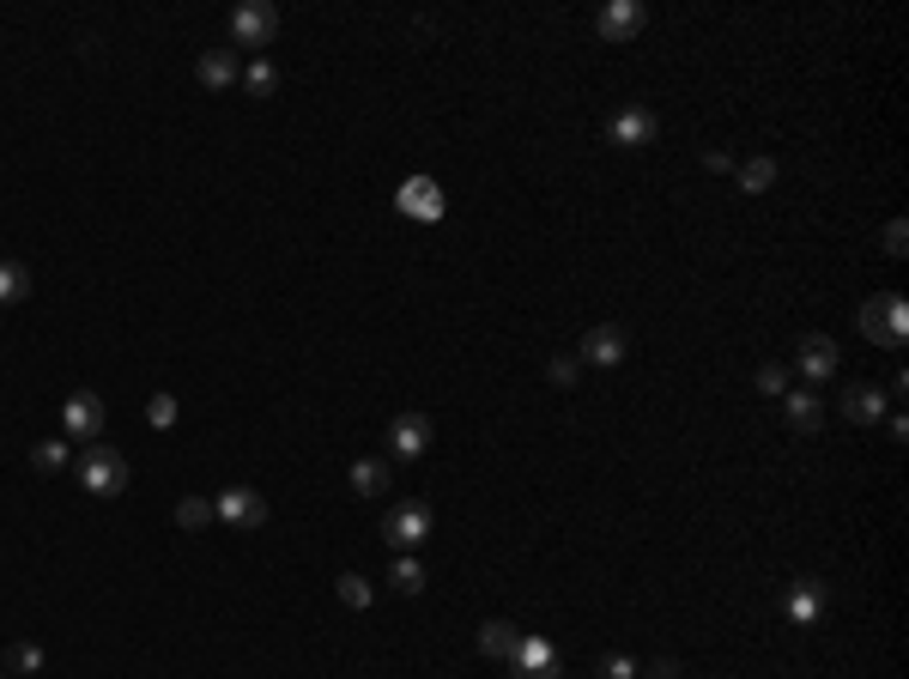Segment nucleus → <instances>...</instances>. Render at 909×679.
Instances as JSON below:
<instances>
[{
	"label": "nucleus",
	"instance_id": "nucleus-1",
	"mask_svg": "<svg viewBox=\"0 0 909 679\" xmlns=\"http://www.w3.org/2000/svg\"><path fill=\"white\" fill-rule=\"evenodd\" d=\"M128 480H134V468H128V456H122V449H110V444H85V456H79V485H85L91 497H116V492H128Z\"/></svg>",
	"mask_w": 909,
	"mask_h": 679
},
{
	"label": "nucleus",
	"instance_id": "nucleus-2",
	"mask_svg": "<svg viewBox=\"0 0 909 679\" xmlns=\"http://www.w3.org/2000/svg\"><path fill=\"white\" fill-rule=\"evenodd\" d=\"M861 334L873 340V346H904L909 340V310H904V298H891V291H879V298H867L861 303Z\"/></svg>",
	"mask_w": 909,
	"mask_h": 679
},
{
	"label": "nucleus",
	"instance_id": "nucleus-3",
	"mask_svg": "<svg viewBox=\"0 0 909 679\" xmlns=\"http://www.w3.org/2000/svg\"><path fill=\"white\" fill-rule=\"evenodd\" d=\"M231 37H237V49H267V43L279 37V7L243 0V7L231 13Z\"/></svg>",
	"mask_w": 909,
	"mask_h": 679
},
{
	"label": "nucleus",
	"instance_id": "nucleus-4",
	"mask_svg": "<svg viewBox=\"0 0 909 679\" xmlns=\"http://www.w3.org/2000/svg\"><path fill=\"white\" fill-rule=\"evenodd\" d=\"M382 540L401 552H418L430 540V509L425 504H394L389 516H382Z\"/></svg>",
	"mask_w": 909,
	"mask_h": 679
},
{
	"label": "nucleus",
	"instance_id": "nucleus-5",
	"mask_svg": "<svg viewBox=\"0 0 909 679\" xmlns=\"http://www.w3.org/2000/svg\"><path fill=\"white\" fill-rule=\"evenodd\" d=\"M61 431L79 437V444H97V431H104V401L91 389L67 394V413H61Z\"/></svg>",
	"mask_w": 909,
	"mask_h": 679
},
{
	"label": "nucleus",
	"instance_id": "nucleus-6",
	"mask_svg": "<svg viewBox=\"0 0 909 679\" xmlns=\"http://www.w3.org/2000/svg\"><path fill=\"white\" fill-rule=\"evenodd\" d=\"M212 509H219V522H231V528H261L267 522V497H261L255 485H231Z\"/></svg>",
	"mask_w": 909,
	"mask_h": 679
},
{
	"label": "nucleus",
	"instance_id": "nucleus-7",
	"mask_svg": "<svg viewBox=\"0 0 909 679\" xmlns=\"http://www.w3.org/2000/svg\"><path fill=\"white\" fill-rule=\"evenodd\" d=\"M430 449V418L425 413H401L389 425V456H401V461H418Z\"/></svg>",
	"mask_w": 909,
	"mask_h": 679
},
{
	"label": "nucleus",
	"instance_id": "nucleus-8",
	"mask_svg": "<svg viewBox=\"0 0 909 679\" xmlns=\"http://www.w3.org/2000/svg\"><path fill=\"white\" fill-rule=\"evenodd\" d=\"M624 353H631V334H624L619 322H600V327H588L583 334V358L588 365H619Z\"/></svg>",
	"mask_w": 909,
	"mask_h": 679
},
{
	"label": "nucleus",
	"instance_id": "nucleus-9",
	"mask_svg": "<svg viewBox=\"0 0 909 679\" xmlns=\"http://www.w3.org/2000/svg\"><path fill=\"white\" fill-rule=\"evenodd\" d=\"M643 19H649V13H643L636 0H612V7H600L595 31H600V37H607V43H631L636 31H643Z\"/></svg>",
	"mask_w": 909,
	"mask_h": 679
},
{
	"label": "nucleus",
	"instance_id": "nucleus-10",
	"mask_svg": "<svg viewBox=\"0 0 909 679\" xmlns=\"http://www.w3.org/2000/svg\"><path fill=\"white\" fill-rule=\"evenodd\" d=\"M394 207H401L406 219H442V188L430 183V176H413V183H401Z\"/></svg>",
	"mask_w": 909,
	"mask_h": 679
},
{
	"label": "nucleus",
	"instance_id": "nucleus-11",
	"mask_svg": "<svg viewBox=\"0 0 909 679\" xmlns=\"http://www.w3.org/2000/svg\"><path fill=\"white\" fill-rule=\"evenodd\" d=\"M655 128H661V122H655V110L631 104V110H619V116H612L607 134H612V146H649Z\"/></svg>",
	"mask_w": 909,
	"mask_h": 679
},
{
	"label": "nucleus",
	"instance_id": "nucleus-12",
	"mask_svg": "<svg viewBox=\"0 0 909 679\" xmlns=\"http://www.w3.org/2000/svg\"><path fill=\"white\" fill-rule=\"evenodd\" d=\"M885 401H891L885 389H873V382H855V389H843V418H849V425H879V418H885Z\"/></svg>",
	"mask_w": 909,
	"mask_h": 679
},
{
	"label": "nucleus",
	"instance_id": "nucleus-13",
	"mask_svg": "<svg viewBox=\"0 0 909 679\" xmlns=\"http://www.w3.org/2000/svg\"><path fill=\"white\" fill-rule=\"evenodd\" d=\"M195 73H200V85L225 92V85H237V79H243V49H207Z\"/></svg>",
	"mask_w": 909,
	"mask_h": 679
},
{
	"label": "nucleus",
	"instance_id": "nucleus-14",
	"mask_svg": "<svg viewBox=\"0 0 909 679\" xmlns=\"http://www.w3.org/2000/svg\"><path fill=\"white\" fill-rule=\"evenodd\" d=\"M521 649V631L509 625V619H485L480 625V655H492V661H516Z\"/></svg>",
	"mask_w": 909,
	"mask_h": 679
},
{
	"label": "nucleus",
	"instance_id": "nucleus-15",
	"mask_svg": "<svg viewBox=\"0 0 909 679\" xmlns=\"http://www.w3.org/2000/svg\"><path fill=\"white\" fill-rule=\"evenodd\" d=\"M801 370H806L813 382L837 377V346H831L825 334H806V340H801Z\"/></svg>",
	"mask_w": 909,
	"mask_h": 679
},
{
	"label": "nucleus",
	"instance_id": "nucleus-16",
	"mask_svg": "<svg viewBox=\"0 0 909 679\" xmlns=\"http://www.w3.org/2000/svg\"><path fill=\"white\" fill-rule=\"evenodd\" d=\"M782 413H789V431H801V437H813L818 425H825V406H818V394H782Z\"/></svg>",
	"mask_w": 909,
	"mask_h": 679
},
{
	"label": "nucleus",
	"instance_id": "nucleus-17",
	"mask_svg": "<svg viewBox=\"0 0 909 679\" xmlns=\"http://www.w3.org/2000/svg\"><path fill=\"white\" fill-rule=\"evenodd\" d=\"M818 601H825V583H818V576H801V588H794V601H789V619L794 625H813Z\"/></svg>",
	"mask_w": 909,
	"mask_h": 679
},
{
	"label": "nucleus",
	"instance_id": "nucleus-18",
	"mask_svg": "<svg viewBox=\"0 0 909 679\" xmlns=\"http://www.w3.org/2000/svg\"><path fill=\"white\" fill-rule=\"evenodd\" d=\"M389 461H358V468H352V492H358V497H382V492H389Z\"/></svg>",
	"mask_w": 909,
	"mask_h": 679
},
{
	"label": "nucleus",
	"instance_id": "nucleus-19",
	"mask_svg": "<svg viewBox=\"0 0 909 679\" xmlns=\"http://www.w3.org/2000/svg\"><path fill=\"white\" fill-rule=\"evenodd\" d=\"M516 674H540V667H559V655H552V643L545 637H521V649H516Z\"/></svg>",
	"mask_w": 909,
	"mask_h": 679
},
{
	"label": "nucleus",
	"instance_id": "nucleus-20",
	"mask_svg": "<svg viewBox=\"0 0 909 679\" xmlns=\"http://www.w3.org/2000/svg\"><path fill=\"white\" fill-rule=\"evenodd\" d=\"M25 298H31V267L0 262V303H25Z\"/></svg>",
	"mask_w": 909,
	"mask_h": 679
},
{
	"label": "nucleus",
	"instance_id": "nucleus-21",
	"mask_svg": "<svg viewBox=\"0 0 909 679\" xmlns=\"http://www.w3.org/2000/svg\"><path fill=\"white\" fill-rule=\"evenodd\" d=\"M770 183H776V158H746L740 164V188L746 195H764Z\"/></svg>",
	"mask_w": 909,
	"mask_h": 679
},
{
	"label": "nucleus",
	"instance_id": "nucleus-22",
	"mask_svg": "<svg viewBox=\"0 0 909 679\" xmlns=\"http://www.w3.org/2000/svg\"><path fill=\"white\" fill-rule=\"evenodd\" d=\"M243 85H249V97H273V92H279V67H273V61H249L243 67Z\"/></svg>",
	"mask_w": 909,
	"mask_h": 679
},
{
	"label": "nucleus",
	"instance_id": "nucleus-23",
	"mask_svg": "<svg viewBox=\"0 0 909 679\" xmlns=\"http://www.w3.org/2000/svg\"><path fill=\"white\" fill-rule=\"evenodd\" d=\"M176 522H182V528H207V522H219V509H212L207 497H182V504H176Z\"/></svg>",
	"mask_w": 909,
	"mask_h": 679
},
{
	"label": "nucleus",
	"instance_id": "nucleus-24",
	"mask_svg": "<svg viewBox=\"0 0 909 679\" xmlns=\"http://www.w3.org/2000/svg\"><path fill=\"white\" fill-rule=\"evenodd\" d=\"M389 583L401 588V595H418V588H425V564H418V559H401V564L389 571Z\"/></svg>",
	"mask_w": 909,
	"mask_h": 679
},
{
	"label": "nucleus",
	"instance_id": "nucleus-25",
	"mask_svg": "<svg viewBox=\"0 0 909 679\" xmlns=\"http://www.w3.org/2000/svg\"><path fill=\"white\" fill-rule=\"evenodd\" d=\"M31 461H37L43 473H61V468H67V444H61V437H49V444L31 449Z\"/></svg>",
	"mask_w": 909,
	"mask_h": 679
},
{
	"label": "nucleus",
	"instance_id": "nucleus-26",
	"mask_svg": "<svg viewBox=\"0 0 909 679\" xmlns=\"http://www.w3.org/2000/svg\"><path fill=\"white\" fill-rule=\"evenodd\" d=\"M340 601H346V607H358V613H364V607H370V583H364V576H340Z\"/></svg>",
	"mask_w": 909,
	"mask_h": 679
},
{
	"label": "nucleus",
	"instance_id": "nucleus-27",
	"mask_svg": "<svg viewBox=\"0 0 909 679\" xmlns=\"http://www.w3.org/2000/svg\"><path fill=\"white\" fill-rule=\"evenodd\" d=\"M146 418H152L158 431H164V425H176V394H152V401H146Z\"/></svg>",
	"mask_w": 909,
	"mask_h": 679
},
{
	"label": "nucleus",
	"instance_id": "nucleus-28",
	"mask_svg": "<svg viewBox=\"0 0 909 679\" xmlns=\"http://www.w3.org/2000/svg\"><path fill=\"white\" fill-rule=\"evenodd\" d=\"M758 389H764V394H789V370L764 365V370H758Z\"/></svg>",
	"mask_w": 909,
	"mask_h": 679
},
{
	"label": "nucleus",
	"instance_id": "nucleus-29",
	"mask_svg": "<svg viewBox=\"0 0 909 679\" xmlns=\"http://www.w3.org/2000/svg\"><path fill=\"white\" fill-rule=\"evenodd\" d=\"M600 679H636V661L631 655H607V661H600Z\"/></svg>",
	"mask_w": 909,
	"mask_h": 679
},
{
	"label": "nucleus",
	"instance_id": "nucleus-30",
	"mask_svg": "<svg viewBox=\"0 0 909 679\" xmlns=\"http://www.w3.org/2000/svg\"><path fill=\"white\" fill-rule=\"evenodd\" d=\"M904 249H909V225L891 219V225H885V255H904Z\"/></svg>",
	"mask_w": 909,
	"mask_h": 679
},
{
	"label": "nucleus",
	"instance_id": "nucleus-31",
	"mask_svg": "<svg viewBox=\"0 0 909 679\" xmlns=\"http://www.w3.org/2000/svg\"><path fill=\"white\" fill-rule=\"evenodd\" d=\"M576 370H583V358H552V382H576Z\"/></svg>",
	"mask_w": 909,
	"mask_h": 679
},
{
	"label": "nucleus",
	"instance_id": "nucleus-32",
	"mask_svg": "<svg viewBox=\"0 0 909 679\" xmlns=\"http://www.w3.org/2000/svg\"><path fill=\"white\" fill-rule=\"evenodd\" d=\"M13 667H25V674H31V667H43L37 643H19V649H13Z\"/></svg>",
	"mask_w": 909,
	"mask_h": 679
},
{
	"label": "nucleus",
	"instance_id": "nucleus-33",
	"mask_svg": "<svg viewBox=\"0 0 909 679\" xmlns=\"http://www.w3.org/2000/svg\"><path fill=\"white\" fill-rule=\"evenodd\" d=\"M703 164H710V170H734V152H715V146H710V152H703Z\"/></svg>",
	"mask_w": 909,
	"mask_h": 679
},
{
	"label": "nucleus",
	"instance_id": "nucleus-34",
	"mask_svg": "<svg viewBox=\"0 0 909 679\" xmlns=\"http://www.w3.org/2000/svg\"><path fill=\"white\" fill-rule=\"evenodd\" d=\"M655 679H679V667L674 661H655Z\"/></svg>",
	"mask_w": 909,
	"mask_h": 679
},
{
	"label": "nucleus",
	"instance_id": "nucleus-35",
	"mask_svg": "<svg viewBox=\"0 0 909 679\" xmlns=\"http://www.w3.org/2000/svg\"><path fill=\"white\" fill-rule=\"evenodd\" d=\"M516 679H559V667H540V674H516Z\"/></svg>",
	"mask_w": 909,
	"mask_h": 679
}]
</instances>
